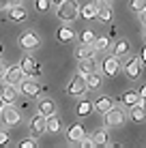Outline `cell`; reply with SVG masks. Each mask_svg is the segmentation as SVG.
Returning <instances> with one entry per match:
<instances>
[{"mask_svg": "<svg viewBox=\"0 0 146 148\" xmlns=\"http://www.w3.org/2000/svg\"><path fill=\"white\" fill-rule=\"evenodd\" d=\"M140 105H142V110H144V114H146V99H140Z\"/></svg>", "mask_w": 146, "mask_h": 148, "instance_id": "obj_42", "label": "cell"}, {"mask_svg": "<svg viewBox=\"0 0 146 148\" xmlns=\"http://www.w3.org/2000/svg\"><path fill=\"white\" fill-rule=\"evenodd\" d=\"M9 7V0H0V9H7Z\"/></svg>", "mask_w": 146, "mask_h": 148, "instance_id": "obj_41", "label": "cell"}, {"mask_svg": "<svg viewBox=\"0 0 146 148\" xmlns=\"http://www.w3.org/2000/svg\"><path fill=\"white\" fill-rule=\"evenodd\" d=\"M144 34H146V32H144Z\"/></svg>", "mask_w": 146, "mask_h": 148, "instance_id": "obj_47", "label": "cell"}, {"mask_svg": "<svg viewBox=\"0 0 146 148\" xmlns=\"http://www.w3.org/2000/svg\"><path fill=\"white\" fill-rule=\"evenodd\" d=\"M37 108H39V114H43V116H52V114H56V105H54V101H52V99H41Z\"/></svg>", "mask_w": 146, "mask_h": 148, "instance_id": "obj_17", "label": "cell"}, {"mask_svg": "<svg viewBox=\"0 0 146 148\" xmlns=\"http://www.w3.org/2000/svg\"><path fill=\"white\" fill-rule=\"evenodd\" d=\"M112 105H114L112 97H99V99L93 103V108L97 110V112H101V114H105V112H108L110 108H112Z\"/></svg>", "mask_w": 146, "mask_h": 148, "instance_id": "obj_18", "label": "cell"}, {"mask_svg": "<svg viewBox=\"0 0 146 148\" xmlns=\"http://www.w3.org/2000/svg\"><path fill=\"white\" fill-rule=\"evenodd\" d=\"M56 15H58V19H62V22H73V19L80 15L77 0H62V2L58 4V9H56Z\"/></svg>", "mask_w": 146, "mask_h": 148, "instance_id": "obj_1", "label": "cell"}, {"mask_svg": "<svg viewBox=\"0 0 146 148\" xmlns=\"http://www.w3.org/2000/svg\"><path fill=\"white\" fill-rule=\"evenodd\" d=\"M0 54H2V45H0Z\"/></svg>", "mask_w": 146, "mask_h": 148, "instance_id": "obj_46", "label": "cell"}, {"mask_svg": "<svg viewBox=\"0 0 146 148\" xmlns=\"http://www.w3.org/2000/svg\"><path fill=\"white\" fill-rule=\"evenodd\" d=\"M24 77H26V73L22 71V67H19V64H13V67H7V71H4V75H2V82L4 84H11V86H19V82Z\"/></svg>", "mask_w": 146, "mask_h": 148, "instance_id": "obj_3", "label": "cell"}, {"mask_svg": "<svg viewBox=\"0 0 146 148\" xmlns=\"http://www.w3.org/2000/svg\"><path fill=\"white\" fill-rule=\"evenodd\" d=\"M80 39H82V43H90V45H93V41H95V32H93V30H84V32L80 34Z\"/></svg>", "mask_w": 146, "mask_h": 148, "instance_id": "obj_31", "label": "cell"}, {"mask_svg": "<svg viewBox=\"0 0 146 148\" xmlns=\"http://www.w3.org/2000/svg\"><path fill=\"white\" fill-rule=\"evenodd\" d=\"M52 2H56V4H60V2H62V0H52Z\"/></svg>", "mask_w": 146, "mask_h": 148, "instance_id": "obj_45", "label": "cell"}, {"mask_svg": "<svg viewBox=\"0 0 146 148\" xmlns=\"http://www.w3.org/2000/svg\"><path fill=\"white\" fill-rule=\"evenodd\" d=\"M0 118H2L4 125H9V127H13V125H17L19 120H22V116H19V112L11 108L9 103H4V108L0 110Z\"/></svg>", "mask_w": 146, "mask_h": 148, "instance_id": "obj_6", "label": "cell"}, {"mask_svg": "<svg viewBox=\"0 0 146 148\" xmlns=\"http://www.w3.org/2000/svg\"><path fill=\"white\" fill-rule=\"evenodd\" d=\"M9 17H11V22L19 24V22H24V19L28 17V13H26V9H24L22 4H17V7H9Z\"/></svg>", "mask_w": 146, "mask_h": 148, "instance_id": "obj_12", "label": "cell"}, {"mask_svg": "<svg viewBox=\"0 0 146 148\" xmlns=\"http://www.w3.org/2000/svg\"><path fill=\"white\" fill-rule=\"evenodd\" d=\"M80 144H82L84 148H93V146H95V142H93V137H86V135H84L82 140H80Z\"/></svg>", "mask_w": 146, "mask_h": 148, "instance_id": "obj_34", "label": "cell"}, {"mask_svg": "<svg viewBox=\"0 0 146 148\" xmlns=\"http://www.w3.org/2000/svg\"><path fill=\"white\" fill-rule=\"evenodd\" d=\"M60 129H62V122H60V118L56 114H52V116L45 118V131H49V133H58Z\"/></svg>", "mask_w": 146, "mask_h": 148, "instance_id": "obj_16", "label": "cell"}, {"mask_svg": "<svg viewBox=\"0 0 146 148\" xmlns=\"http://www.w3.org/2000/svg\"><path fill=\"white\" fill-rule=\"evenodd\" d=\"M125 54H129V41L120 39V41H116V45H114V56H125Z\"/></svg>", "mask_w": 146, "mask_h": 148, "instance_id": "obj_26", "label": "cell"}, {"mask_svg": "<svg viewBox=\"0 0 146 148\" xmlns=\"http://www.w3.org/2000/svg\"><path fill=\"white\" fill-rule=\"evenodd\" d=\"M88 90V86H86V77H84L82 73H77L75 77L69 82V86H67V92L71 95V97H82L84 92Z\"/></svg>", "mask_w": 146, "mask_h": 148, "instance_id": "obj_4", "label": "cell"}, {"mask_svg": "<svg viewBox=\"0 0 146 148\" xmlns=\"http://www.w3.org/2000/svg\"><path fill=\"white\" fill-rule=\"evenodd\" d=\"M17 41H19V47L26 49V52H34V49L41 47V37L34 30H24Z\"/></svg>", "mask_w": 146, "mask_h": 148, "instance_id": "obj_2", "label": "cell"}, {"mask_svg": "<svg viewBox=\"0 0 146 148\" xmlns=\"http://www.w3.org/2000/svg\"><path fill=\"white\" fill-rule=\"evenodd\" d=\"M49 4H52V0H37V2H34V7H37V11L45 13V11H49Z\"/></svg>", "mask_w": 146, "mask_h": 148, "instance_id": "obj_30", "label": "cell"}, {"mask_svg": "<svg viewBox=\"0 0 146 148\" xmlns=\"http://www.w3.org/2000/svg\"><path fill=\"white\" fill-rule=\"evenodd\" d=\"M73 37H75V32L71 28H67V26L58 28V32H56V39L60 41V43H69V41H73Z\"/></svg>", "mask_w": 146, "mask_h": 148, "instance_id": "obj_21", "label": "cell"}, {"mask_svg": "<svg viewBox=\"0 0 146 148\" xmlns=\"http://www.w3.org/2000/svg\"><path fill=\"white\" fill-rule=\"evenodd\" d=\"M19 67H22V71H24L26 75H30V77L41 75V64L34 60V56H24L22 62H19Z\"/></svg>", "mask_w": 146, "mask_h": 148, "instance_id": "obj_5", "label": "cell"}, {"mask_svg": "<svg viewBox=\"0 0 146 148\" xmlns=\"http://www.w3.org/2000/svg\"><path fill=\"white\" fill-rule=\"evenodd\" d=\"M131 7H133V11H144L146 9V0H131Z\"/></svg>", "mask_w": 146, "mask_h": 148, "instance_id": "obj_33", "label": "cell"}, {"mask_svg": "<svg viewBox=\"0 0 146 148\" xmlns=\"http://www.w3.org/2000/svg\"><path fill=\"white\" fill-rule=\"evenodd\" d=\"M0 97H2L4 103L13 105L15 101H17V90H15V86H11V84H4L2 90H0Z\"/></svg>", "mask_w": 146, "mask_h": 148, "instance_id": "obj_11", "label": "cell"}, {"mask_svg": "<svg viewBox=\"0 0 146 148\" xmlns=\"http://www.w3.org/2000/svg\"><path fill=\"white\" fill-rule=\"evenodd\" d=\"M112 17H114V13H112V7H99L97 9V17L95 19H99V22H112Z\"/></svg>", "mask_w": 146, "mask_h": 148, "instance_id": "obj_22", "label": "cell"}, {"mask_svg": "<svg viewBox=\"0 0 146 148\" xmlns=\"http://www.w3.org/2000/svg\"><path fill=\"white\" fill-rule=\"evenodd\" d=\"M2 144H9V133L0 129V146H2Z\"/></svg>", "mask_w": 146, "mask_h": 148, "instance_id": "obj_35", "label": "cell"}, {"mask_svg": "<svg viewBox=\"0 0 146 148\" xmlns=\"http://www.w3.org/2000/svg\"><path fill=\"white\" fill-rule=\"evenodd\" d=\"M108 45H110V37H95L93 41L95 52H103V49H108Z\"/></svg>", "mask_w": 146, "mask_h": 148, "instance_id": "obj_25", "label": "cell"}, {"mask_svg": "<svg viewBox=\"0 0 146 148\" xmlns=\"http://www.w3.org/2000/svg\"><path fill=\"white\" fill-rule=\"evenodd\" d=\"M86 77V86H88V90H99L101 88V77H99L97 73H88V75H84Z\"/></svg>", "mask_w": 146, "mask_h": 148, "instance_id": "obj_23", "label": "cell"}, {"mask_svg": "<svg viewBox=\"0 0 146 148\" xmlns=\"http://www.w3.org/2000/svg\"><path fill=\"white\" fill-rule=\"evenodd\" d=\"M95 4H97V9H99V7H112V4H110V0H95Z\"/></svg>", "mask_w": 146, "mask_h": 148, "instance_id": "obj_36", "label": "cell"}, {"mask_svg": "<svg viewBox=\"0 0 146 148\" xmlns=\"http://www.w3.org/2000/svg\"><path fill=\"white\" fill-rule=\"evenodd\" d=\"M125 122V112L120 110V108H110L108 112H105V125H110V127H118V125H123Z\"/></svg>", "mask_w": 146, "mask_h": 148, "instance_id": "obj_7", "label": "cell"}, {"mask_svg": "<svg viewBox=\"0 0 146 148\" xmlns=\"http://www.w3.org/2000/svg\"><path fill=\"white\" fill-rule=\"evenodd\" d=\"M45 118L47 116L39 114V112L30 118V131H32V135H43L45 133Z\"/></svg>", "mask_w": 146, "mask_h": 148, "instance_id": "obj_9", "label": "cell"}, {"mask_svg": "<svg viewBox=\"0 0 146 148\" xmlns=\"http://www.w3.org/2000/svg\"><path fill=\"white\" fill-rule=\"evenodd\" d=\"M19 90H22L24 95H28V97H37L41 92V86H39L37 82H32V79H22L19 82Z\"/></svg>", "mask_w": 146, "mask_h": 148, "instance_id": "obj_10", "label": "cell"}, {"mask_svg": "<svg viewBox=\"0 0 146 148\" xmlns=\"http://www.w3.org/2000/svg\"><path fill=\"white\" fill-rule=\"evenodd\" d=\"M90 56H95V47L90 43H82L77 47V58L82 60V58H90Z\"/></svg>", "mask_w": 146, "mask_h": 148, "instance_id": "obj_24", "label": "cell"}, {"mask_svg": "<svg viewBox=\"0 0 146 148\" xmlns=\"http://www.w3.org/2000/svg\"><path fill=\"white\" fill-rule=\"evenodd\" d=\"M90 112H93V103H88V101H82L77 105V116H88Z\"/></svg>", "mask_w": 146, "mask_h": 148, "instance_id": "obj_29", "label": "cell"}, {"mask_svg": "<svg viewBox=\"0 0 146 148\" xmlns=\"http://www.w3.org/2000/svg\"><path fill=\"white\" fill-rule=\"evenodd\" d=\"M123 103L131 108V105L140 103V95H138V92H127V95H123Z\"/></svg>", "mask_w": 146, "mask_h": 148, "instance_id": "obj_28", "label": "cell"}, {"mask_svg": "<svg viewBox=\"0 0 146 148\" xmlns=\"http://www.w3.org/2000/svg\"><path fill=\"white\" fill-rule=\"evenodd\" d=\"M140 64H142V60H140V58L127 60V67H125V71H127V75H129L131 79H138V77H140Z\"/></svg>", "mask_w": 146, "mask_h": 148, "instance_id": "obj_13", "label": "cell"}, {"mask_svg": "<svg viewBox=\"0 0 146 148\" xmlns=\"http://www.w3.org/2000/svg\"><path fill=\"white\" fill-rule=\"evenodd\" d=\"M84 135H86V133H84V127L77 125V122L71 125V127H69V131H67V140H69V142H80Z\"/></svg>", "mask_w": 146, "mask_h": 148, "instance_id": "obj_15", "label": "cell"}, {"mask_svg": "<svg viewBox=\"0 0 146 148\" xmlns=\"http://www.w3.org/2000/svg\"><path fill=\"white\" fill-rule=\"evenodd\" d=\"M4 71H7V64L0 60V79H2V75H4Z\"/></svg>", "mask_w": 146, "mask_h": 148, "instance_id": "obj_38", "label": "cell"}, {"mask_svg": "<svg viewBox=\"0 0 146 148\" xmlns=\"http://www.w3.org/2000/svg\"><path fill=\"white\" fill-rule=\"evenodd\" d=\"M140 19H142V24L146 26V9H144V11H140Z\"/></svg>", "mask_w": 146, "mask_h": 148, "instance_id": "obj_40", "label": "cell"}, {"mask_svg": "<svg viewBox=\"0 0 146 148\" xmlns=\"http://www.w3.org/2000/svg\"><path fill=\"white\" fill-rule=\"evenodd\" d=\"M129 116H131V120H135V122H144L146 120V114H144V110H142L140 103H135V105L129 108Z\"/></svg>", "mask_w": 146, "mask_h": 148, "instance_id": "obj_20", "label": "cell"}, {"mask_svg": "<svg viewBox=\"0 0 146 148\" xmlns=\"http://www.w3.org/2000/svg\"><path fill=\"white\" fill-rule=\"evenodd\" d=\"M80 15H82V19H95L97 17V4L86 2L84 7H80Z\"/></svg>", "mask_w": 146, "mask_h": 148, "instance_id": "obj_19", "label": "cell"}, {"mask_svg": "<svg viewBox=\"0 0 146 148\" xmlns=\"http://www.w3.org/2000/svg\"><path fill=\"white\" fill-rule=\"evenodd\" d=\"M138 95H140V99H146V84L140 86V92H138Z\"/></svg>", "mask_w": 146, "mask_h": 148, "instance_id": "obj_37", "label": "cell"}, {"mask_svg": "<svg viewBox=\"0 0 146 148\" xmlns=\"http://www.w3.org/2000/svg\"><path fill=\"white\" fill-rule=\"evenodd\" d=\"M24 0H9V7H17V4H22Z\"/></svg>", "mask_w": 146, "mask_h": 148, "instance_id": "obj_39", "label": "cell"}, {"mask_svg": "<svg viewBox=\"0 0 146 148\" xmlns=\"http://www.w3.org/2000/svg\"><path fill=\"white\" fill-rule=\"evenodd\" d=\"M103 73L108 75V77H114V75L120 71V62H118V56H110V58L103 60Z\"/></svg>", "mask_w": 146, "mask_h": 148, "instance_id": "obj_8", "label": "cell"}, {"mask_svg": "<svg viewBox=\"0 0 146 148\" xmlns=\"http://www.w3.org/2000/svg\"><path fill=\"white\" fill-rule=\"evenodd\" d=\"M19 148H37V140L34 137H26L19 142Z\"/></svg>", "mask_w": 146, "mask_h": 148, "instance_id": "obj_32", "label": "cell"}, {"mask_svg": "<svg viewBox=\"0 0 146 148\" xmlns=\"http://www.w3.org/2000/svg\"><path fill=\"white\" fill-rule=\"evenodd\" d=\"M4 108V101H2V97H0V110H2Z\"/></svg>", "mask_w": 146, "mask_h": 148, "instance_id": "obj_44", "label": "cell"}, {"mask_svg": "<svg viewBox=\"0 0 146 148\" xmlns=\"http://www.w3.org/2000/svg\"><path fill=\"white\" fill-rule=\"evenodd\" d=\"M140 60H144V62H146V49L142 52V58H140Z\"/></svg>", "mask_w": 146, "mask_h": 148, "instance_id": "obj_43", "label": "cell"}, {"mask_svg": "<svg viewBox=\"0 0 146 148\" xmlns=\"http://www.w3.org/2000/svg\"><path fill=\"white\" fill-rule=\"evenodd\" d=\"M93 142H95V146H105V144H108V131L99 129L97 133L93 135Z\"/></svg>", "mask_w": 146, "mask_h": 148, "instance_id": "obj_27", "label": "cell"}, {"mask_svg": "<svg viewBox=\"0 0 146 148\" xmlns=\"http://www.w3.org/2000/svg\"><path fill=\"white\" fill-rule=\"evenodd\" d=\"M97 69V62H95V56H90V58H82L80 60V67L77 71L82 75H88V73H93V71Z\"/></svg>", "mask_w": 146, "mask_h": 148, "instance_id": "obj_14", "label": "cell"}]
</instances>
